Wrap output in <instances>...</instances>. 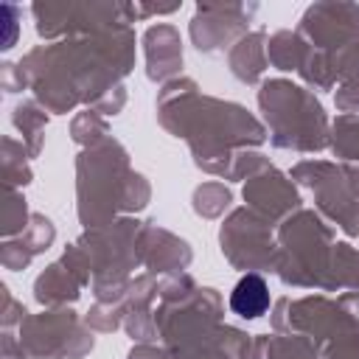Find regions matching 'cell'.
Masks as SVG:
<instances>
[{
	"label": "cell",
	"instance_id": "obj_1",
	"mask_svg": "<svg viewBox=\"0 0 359 359\" xmlns=\"http://www.w3.org/2000/svg\"><path fill=\"white\" fill-rule=\"evenodd\" d=\"M230 306L241 317H261L269 309V289H266L264 278L261 275H244L230 294Z\"/></svg>",
	"mask_w": 359,
	"mask_h": 359
}]
</instances>
